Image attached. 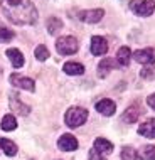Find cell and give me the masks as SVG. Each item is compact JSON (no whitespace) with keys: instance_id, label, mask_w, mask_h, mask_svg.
Listing matches in <instances>:
<instances>
[{"instance_id":"obj_28","label":"cell","mask_w":155,"mask_h":160,"mask_svg":"<svg viewBox=\"0 0 155 160\" xmlns=\"http://www.w3.org/2000/svg\"><path fill=\"white\" fill-rule=\"evenodd\" d=\"M147 101H148V105H150V106H152L153 110H155V93H153V94H150Z\"/></svg>"},{"instance_id":"obj_14","label":"cell","mask_w":155,"mask_h":160,"mask_svg":"<svg viewBox=\"0 0 155 160\" xmlns=\"http://www.w3.org/2000/svg\"><path fill=\"white\" fill-rule=\"evenodd\" d=\"M10 106H12V110H14L17 115H27L29 111H31L29 106L22 105V101L19 99V96H17L15 93H10Z\"/></svg>"},{"instance_id":"obj_8","label":"cell","mask_w":155,"mask_h":160,"mask_svg":"<svg viewBox=\"0 0 155 160\" xmlns=\"http://www.w3.org/2000/svg\"><path fill=\"white\" fill-rule=\"evenodd\" d=\"M58 147L61 150H64V152H72V150H76L78 147H79V143H78V140H76L74 135L66 133V135H62L58 140Z\"/></svg>"},{"instance_id":"obj_13","label":"cell","mask_w":155,"mask_h":160,"mask_svg":"<svg viewBox=\"0 0 155 160\" xmlns=\"http://www.w3.org/2000/svg\"><path fill=\"white\" fill-rule=\"evenodd\" d=\"M138 133L145 138H155V120L150 118L138 127Z\"/></svg>"},{"instance_id":"obj_17","label":"cell","mask_w":155,"mask_h":160,"mask_svg":"<svg viewBox=\"0 0 155 160\" xmlns=\"http://www.w3.org/2000/svg\"><path fill=\"white\" fill-rule=\"evenodd\" d=\"M138 116H140V108L137 106V105H132L130 108H127V110H125L122 120H123L125 123H135L137 120H138Z\"/></svg>"},{"instance_id":"obj_2","label":"cell","mask_w":155,"mask_h":160,"mask_svg":"<svg viewBox=\"0 0 155 160\" xmlns=\"http://www.w3.org/2000/svg\"><path fill=\"white\" fill-rule=\"evenodd\" d=\"M86 120H88V111L84 108H79V106H72L66 111V116H64V122H66L68 127L71 128H78L81 127Z\"/></svg>"},{"instance_id":"obj_27","label":"cell","mask_w":155,"mask_h":160,"mask_svg":"<svg viewBox=\"0 0 155 160\" xmlns=\"http://www.w3.org/2000/svg\"><path fill=\"white\" fill-rule=\"evenodd\" d=\"M152 76V69H142V78H150Z\"/></svg>"},{"instance_id":"obj_4","label":"cell","mask_w":155,"mask_h":160,"mask_svg":"<svg viewBox=\"0 0 155 160\" xmlns=\"http://www.w3.org/2000/svg\"><path fill=\"white\" fill-rule=\"evenodd\" d=\"M132 12H135L140 17H148L155 10V2L153 0H132L130 2Z\"/></svg>"},{"instance_id":"obj_11","label":"cell","mask_w":155,"mask_h":160,"mask_svg":"<svg viewBox=\"0 0 155 160\" xmlns=\"http://www.w3.org/2000/svg\"><path fill=\"white\" fill-rule=\"evenodd\" d=\"M94 108H96L98 113H101L105 116H111V115H115V111H116V105H115V101H111V99H101V101L96 103Z\"/></svg>"},{"instance_id":"obj_6","label":"cell","mask_w":155,"mask_h":160,"mask_svg":"<svg viewBox=\"0 0 155 160\" xmlns=\"http://www.w3.org/2000/svg\"><path fill=\"white\" fill-rule=\"evenodd\" d=\"M137 62L140 64H153L155 62V47H148V49H140L135 54H132Z\"/></svg>"},{"instance_id":"obj_26","label":"cell","mask_w":155,"mask_h":160,"mask_svg":"<svg viewBox=\"0 0 155 160\" xmlns=\"http://www.w3.org/2000/svg\"><path fill=\"white\" fill-rule=\"evenodd\" d=\"M89 160H106V158H103L100 153H96L94 150H91V152H89Z\"/></svg>"},{"instance_id":"obj_20","label":"cell","mask_w":155,"mask_h":160,"mask_svg":"<svg viewBox=\"0 0 155 160\" xmlns=\"http://www.w3.org/2000/svg\"><path fill=\"white\" fill-rule=\"evenodd\" d=\"M0 148L5 152L7 157H14L17 153V145L12 140H8V138H0Z\"/></svg>"},{"instance_id":"obj_12","label":"cell","mask_w":155,"mask_h":160,"mask_svg":"<svg viewBox=\"0 0 155 160\" xmlns=\"http://www.w3.org/2000/svg\"><path fill=\"white\" fill-rule=\"evenodd\" d=\"M116 64L118 66H128L132 61V51H130V47H127V46H123V47H120L118 49V52H116Z\"/></svg>"},{"instance_id":"obj_16","label":"cell","mask_w":155,"mask_h":160,"mask_svg":"<svg viewBox=\"0 0 155 160\" xmlns=\"http://www.w3.org/2000/svg\"><path fill=\"white\" fill-rule=\"evenodd\" d=\"M7 58L10 59V62H12V66L14 68H22L24 66V56H22V52H20L19 49H7Z\"/></svg>"},{"instance_id":"obj_10","label":"cell","mask_w":155,"mask_h":160,"mask_svg":"<svg viewBox=\"0 0 155 160\" xmlns=\"http://www.w3.org/2000/svg\"><path fill=\"white\" fill-rule=\"evenodd\" d=\"M93 150L96 153H100L103 158H106V155L111 153V150H113V143H111L110 140H106V138H96Z\"/></svg>"},{"instance_id":"obj_3","label":"cell","mask_w":155,"mask_h":160,"mask_svg":"<svg viewBox=\"0 0 155 160\" xmlns=\"http://www.w3.org/2000/svg\"><path fill=\"white\" fill-rule=\"evenodd\" d=\"M78 47H79V44H78L76 37H72V36H62L56 41V49L62 56H71V54L78 52Z\"/></svg>"},{"instance_id":"obj_1","label":"cell","mask_w":155,"mask_h":160,"mask_svg":"<svg viewBox=\"0 0 155 160\" xmlns=\"http://www.w3.org/2000/svg\"><path fill=\"white\" fill-rule=\"evenodd\" d=\"M3 15L17 25H32L37 20V10L31 0H0Z\"/></svg>"},{"instance_id":"obj_24","label":"cell","mask_w":155,"mask_h":160,"mask_svg":"<svg viewBox=\"0 0 155 160\" xmlns=\"http://www.w3.org/2000/svg\"><path fill=\"white\" fill-rule=\"evenodd\" d=\"M122 160H138L137 158V150L132 148V147L122 148Z\"/></svg>"},{"instance_id":"obj_9","label":"cell","mask_w":155,"mask_h":160,"mask_svg":"<svg viewBox=\"0 0 155 160\" xmlns=\"http://www.w3.org/2000/svg\"><path fill=\"white\" fill-rule=\"evenodd\" d=\"M91 52L94 56H103V54L108 52V42H106L105 37L94 36L91 39Z\"/></svg>"},{"instance_id":"obj_25","label":"cell","mask_w":155,"mask_h":160,"mask_svg":"<svg viewBox=\"0 0 155 160\" xmlns=\"http://www.w3.org/2000/svg\"><path fill=\"white\" fill-rule=\"evenodd\" d=\"M14 39V32L8 31L7 27H0V42H8Z\"/></svg>"},{"instance_id":"obj_23","label":"cell","mask_w":155,"mask_h":160,"mask_svg":"<svg viewBox=\"0 0 155 160\" xmlns=\"http://www.w3.org/2000/svg\"><path fill=\"white\" fill-rule=\"evenodd\" d=\"M34 56H36L37 61H46V59H49V51H47L46 46H37L36 51H34Z\"/></svg>"},{"instance_id":"obj_19","label":"cell","mask_w":155,"mask_h":160,"mask_svg":"<svg viewBox=\"0 0 155 160\" xmlns=\"http://www.w3.org/2000/svg\"><path fill=\"white\" fill-rule=\"evenodd\" d=\"M62 69L66 74H71V76H79L84 72V66L79 62H66L62 66Z\"/></svg>"},{"instance_id":"obj_21","label":"cell","mask_w":155,"mask_h":160,"mask_svg":"<svg viewBox=\"0 0 155 160\" xmlns=\"http://www.w3.org/2000/svg\"><path fill=\"white\" fill-rule=\"evenodd\" d=\"M17 128V120L14 115H5L2 118V130L5 132H12V130Z\"/></svg>"},{"instance_id":"obj_15","label":"cell","mask_w":155,"mask_h":160,"mask_svg":"<svg viewBox=\"0 0 155 160\" xmlns=\"http://www.w3.org/2000/svg\"><path fill=\"white\" fill-rule=\"evenodd\" d=\"M118 68V64H116L115 59L111 58H106L103 59V61H100V66H98V74H100V78H106V74L111 71V69Z\"/></svg>"},{"instance_id":"obj_18","label":"cell","mask_w":155,"mask_h":160,"mask_svg":"<svg viewBox=\"0 0 155 160\" xmlns=\"http://www.w3.org/2000/svg\"><path fill=\"white\" fill-rule=\"evenodd\" d=\"M138 160H155V145H143L137 152Z\"/></svg>"},{"instance_id":"obj_5","label":"cell","mask_w":155,"mask_h":160,"mask_svg":"<svg viewBox=\"0 0 155 160\" xmlns=\"http://www.w3.org/2000/svg\"><path fill=\"white\" fill-rule=\"evenodd\" d=\"M105 15V10L103 8H94V10H81L78 17H79L83 22H88V24H96L100 22Z\"/></svg>"},{"instance_id":"obj_7","label":"cell","mask_w":155,"mask_h":160,"mask_svg":"<svg viewBox=\"0 0 155 160\" xmlns=\"http://www.w3.org/2000/svg\"><path fill=\"white\" fill-rule=\"evenodd\" d=\"M10 83L15 86V88H22V89H27V91H34L36 89V83L31 79V78H25V76H20V74H12L10 76Z\"/></svg>"},{"instance_id":"obj_22","label":"cell","mask_w":155,"mask_h":160,"mask_svg":"<svg viewBox=\"0 0 155 160\" xmlns=\"http://www.w3.org/2000/svg\"><path fill=\"white\" fill-rule=\"evenodd\" d=\"M61 29H62V22L59 19L51 17V19L47 20V31H49V34H58Z\"/></svg>"}]
</instances>
